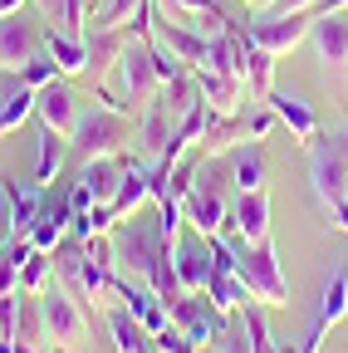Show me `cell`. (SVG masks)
<instances>
[{
    "label": "cell",
    "instance_id": "obj_50",
    "mask_svg": "<svg viewBox=\"0 0 348 353\" xmlns=\"http://www.w3.org/2000/svg\"><path fill=\"white\" fill-rule=\"evenodd\" d=\"M0 353H15V339L10 334H0Z\"/></svg>",
    "mask_w": 348,
    "mask_h": 353
},
{
    "label": "cell",
    "instance_id": "obj_31",
    "mask_svg": "<svg viewBox=\"0 0 348 353\" xmlns=\"http://www.w3.org/2000/svg\"><path fill=\"white\" fill-rule=\"evenodd\" d=\"M172 128H177V123H172L167 103H162V99H152V103H147V113H143V123H138V143L157 157V152L172 143Z\"/></svg>",
    "mask_w": 348,
    "mask_h": 353
},
{
    "label": "cell",
    "instance_id": "obj_38",
    "mask_svg": "<svg viewBox=\"0 0 348 353\" xmlns=\"http://www.w3.org/2000/svg\"><path fill=\"white\" fill-rule=\"evenodd\" d=\"M15 74H20V79H25V83H30V88H34V94H39V88H45V83H54V79H64V74H59V64H54V54H50V50H39V54H34V59H30V64H25V69H15Z\"/></svg>",
    "mask_w": 348,
    "mask_h": 353
},
{
    "label": "cell",
    "instance_id": "obj_45",
    "mask_svg": "<svg viewBox=\"0 0 348 353\" xmlns=\"http://www.w3.org/2000/svg\"><path fill=\"white\" fill-rule=\"evenodd\" d=\"M324 334H329V329H324V324H314L309 334H304V339H299V353H319V343H324Z\"/></svg>",
    "mask_w": 348,
    "mask_h": 353
},
{
    "label": "cell",
    "instance_id": "obj_52",
    "mask_svg": "<svg viewBox=\"0 0 348 353\" xmlns=\"http://www.w3.org/2000/svg\"><path fill=\"white\" fill-rule=\"evenodd\" d=\"M162 6H172V0H162Z\"/></svg>",
    "mask_w": 348,
    "mask_h": 353
},
{
    "label": "cell",
    "instance_id": "obj_49",
    "mask_svg": "<svg viewBox=\"0 0 348 353\" xmlns=\"http://www.w3.org/2000/svg\"><path fill=\"white\" fill-rule=\"evenodd\" d=\"M240 6H250V10H265V15H270V6H275V0H240Z\"/></svg>",
    "mask_w": 348,
    "mask_h": 353
},
{
    "label": "cell",
    "instance_id": "obj_1",
    "mask_svg": "<svg viewBox=\"0 0 348 353\" xmlns=\"http://www.w3.org/2000/svg\"><path fill=\"white\" fill-rule=\"evenodd\" d=\"M127 143H138V128H133V118H127L123 108H113V103H99L89 113H79L74 138H69V148L83 162H94V157H123Z\"/></svg>",
    "mask_w": 348,
    "mask_h": 353
},
{
    "label": "cell",
    "instance_id": "obj_12",
    "mask_svg": "<svg viewBox=\"0 0 348 353\" xmlns=\"http://www.w3.org/2000/svg\"><path fill=\"white\" fill-rule=\"evenodd\" d=\"M69 216H74V206H69V192H45V206H39V216H34V226H30V245L34 250H59V241L69 236Z\"/></svg>",
    "mask_w": 348,
    "mask_h": 353
},
{
    "label": "cell",
    "instance_id": "obj_5",
    "mask_svg": "<svg viewBox=\"0 0 348 353\" xmlns=\"http://www.w3.org/2000/svg\"><path fill=\"white\" fill-rule=\"evenodd\" d=\"M167 314H172V329L177 334H187L196 348H206V343H221V334H226V324H231V314H221L201 290L196 294H177L167 304Z\"/></svg>",
    "mask_w": 348,
    "mask_h": 353
},
{
    "label": "cell",
    "instance_id": "obj_36",
    "mask_svg": "<svg viewBox=\"0 0 348 353\" xmlns=\"http://www.w3.org/2000/svg\"><path fill=\"white\" fill-rule=\"evenodd\" d=\"M39 15H45L54 30L83 34V0H39Z\"/></svg>",
    "mask_w": 348,
    "mask_h": 353
},
{
    "label": "cell",
    "instance_id": "obj_25",
    "mask_svg": "<svg viewBox=\"0 0 348 353\" xmlns=\"http://www.w3.org/2000/svg\"><path fill=\"white\" fill-rule=\"evenodd\" d=\"M226 172H231V187L236 192H260V187H265V152H260V143L231 148Z\"/></svg>",
    "mask_w": 348,
    "mask_h": 353
},
{
    "label": "cell",
    "instance_id": "obj_16",
    "mask_svg": "<svg viewBox=\"0 0 348 353\" xmlns=\"http://www.w3.org/2000/svg\"><path fill=\"white\" fill-rule=\"evenodd\" d=\"M309 44H314L319 64L343 69V64H348V15H343V10L314 15V25H309Z\"/></svg>",
    "mask_w": 348,
    "mask_h": 353
},
{
    "label": "cell",
    "instance_id": "obj_22",
    "mask_svg": "<svg viewBox=\"0 0 348 353\" xmlns=\"http://www.w3.org/2000/svg\"><path fill=\"white\" fill-rule=\"evenodd\" d=\"M143 201H152V172H147V162H127L123 187H118V196L108 201V211H113V221H127Z\"/></svg>",
    "mask_w": 348,
    "mask_h": 353
},
{
    "label": "cell",
    "instance_id": "obj_18",
    "mask_svg": "<svg viewBox=\"0 0 348 353\" xmlns=\"http://www.w3.org/2000/svg\"><path fill=\"white\" fill-rule=\"evenodd\" d=\"M30 113H34V88L15 69H0V138H10Z\"/></svg>",
    "mask_w": 348,
    "mask_h": 353
},
{
    "label": "cell",
    "instance_id": "obj_41",
    "mask_svg": "<svg viewBox=\"0 0 348 353\" xmlns=\"http://www.w3.org/2000/svg\"><path fill=\"white\" fill-rule=\"evenodd\" d=\"M221 353H250V334H245L240 309H236V324H226V334H221Z\"/></svg>",
    "mask_w": 348,
    "mask_h": 353
},
{
    "label": "cell",
    "instance_id": "obj_3",
    "mask_svg": "<svg viewBox=\"0 0 348 353\" xmlns=\"http://www.w3.org/2000/svg\"><path fill=\"white\" fill-rule=\"evenodd\" d=\"M39 319H45V343L50 353H69L89 339V314H83V304L59 285L50 280V290L39 294Z\"/></svg>",
    "mask_w": 348,
    "mask_h": 353
},
{
    "label": "cell",
    "instance_id": "obj_8",
    "mask_svg": "<svg viewBox=\"0 0 348 353\" xmlns=\"http://www.w3.org/2000/svg\"><path fill=\"white\" fill-rule=\"evenodd\" d=\"M309 25H314V10H299V15H265L255 30H250V39L260 44V50H270L275 59H285V54H294L304 39H309Z\"/></svg>",
    "mask_w": 348,
    "mask_h": 353
},
{
    "label": "cell",
    "instance_id": "obj_9",
    "mask_svg": "<svg viewBox=\"0 0 348 353\" xmlns=\"http://www.w3.org/2000/svg\"><path fill=\"white\" fill-rule=\"evenodd\" d=\"M309 187H314L319 206H338L348 196V162L329 148V138L309 148Z\"/></svg>",
    "mask_w": 348,
    "mask_h": 353
},
{
    "label": "cell",
    "instance_id": "obj_40",
    "mask_svg": "<svg viewBox=\"0 0 348 353\" xmlns=\"http://www.w3.org/2000/svg\"><path fill=\"white\" fill-rule=\"evenodd\" d=\"M147 343H152V348H157V353H196V343H192V339H187V334H177V329H172V324H167V329H162V334H152V339H147Z\"/></svg>",
    "mask_w": 348,
    "mask_h": 353
},
{
    "label": "cell",
    "instance_id": "obj_35",
    "mask_svg": "<svg viewBox=\"0 0 348 353\" xmlns=\"http://www.w3.org/2000/svg\"><path fill=\"white\" fill-rule=\"evenodd\" d=\"M50 280H54V255L50 250H30V260L20 265V294H45L50 290Z\"/></svg>",
    "mask_w": 348,
    "mask_h": 353
},
{
    "label": "cell",
    "instance_id": "obj_44",
    "mask_svg": "<svg viewBox=\"0 0 348 353\" xmlns=\"http://www.w3.org/2000/svg\"><path fill=\"white\" fill-rule=\"evenodd\" d=\"M0 231L15 236V221H10V187H6V182H0Z\"/></svg>",
    "mask_w": 348,
    "mask_h": 353
},
{
    "label": "cell",
    "instance_id": "obj_46",
    "mask_svg": "<svg viewBox=\"0 0 348 353\" xmlns=\"http://www.w3.org/2000/svg\"><path fill=\"white\" fill-rule=\"evenodd\" d=\"M329 148H334V152H338V157L348 162V128H338V132H329Z\"/></svg>",
    "mask_w": 348,
    "mask_h": 353
},
{
    "label": "cell",
    "instance_id": "obj_4",
    "mask_svg": "<svg viewBox=\"0 0 348 353\" xmlns=\"http://www.w3.org/2000/svg\"><path fill=\"white\" fill-rule=\"evenodd\" d=\"M240 280H245L255 304H270V309L289 304V280L275 260V241H255V245L240 250Z\"/></svg>",
    "mask_w": 348,
    "mask_h": 353
},
{
    "label": "cell",
    "instance_id": "obj_6",
    "mask_svg": "<svg viewBox=\"0 0 348 353\" xmlns=\"http://www.w3.org/2000/svg\"><path fill=\"white\" fill-rule=\"evenodd\" d=\"M118 88H123V108H138V103H152L157 88H162V74L152 64V44L147 39H127V50L118 59Z\"/></svg>",
    "mask_w": 348,
    "mask_h": 353
},
{
    "label": "cell",
    "instance_id": "obj_2",
    "mask_svg": "<svg viewBox=\"0 0 348 353\" xmlns=\"http://www.w3.org/2000/svg\"><path fill=\"white\" fill-rule=\"evenodd\" d=\"M108 236H113V260L133 280H147L152 265L172 250V241L162 236V226H157V221H138V211H133V221H118Z\"/></svg>",
    "mask_w": 348,
    "mask_h": 353
},
{
    "label": "cell",
    "instance_id": "obj_30",
    "mask_svg": "<svg viewBox=\"0 0 348 353\" xmlns=\"http://www.w3.org/2000/svg\"><path fill=\"white\" fill-rule=\"evenodd\" d=\"M348 319V260L334 270V280L324 285V294H319V314H314V324H324V329H334V324H343Z\"/></svg>",
    "mask_w": 348,
    "mask_h": 353
},
{
    "label": "cell",
    "instance_id": "obj_17",
    "mask_svg": "<svg viewBox=\"0 0 348 353\" xmlns=\"http://www.w3.org/2000/svg\"><path fill=\"white\" fill-rule=\"evenodd\" d=\"M265 103L275 108L280 128H289V132H294V143H299V148H314V143H319V113H314L309 103H304V99L270 88V99H265Z\"/></svg>",
    "mask_w": 348,
    "mask_h": 353
},
{
    "label": "cell",
    "instance_id": "obj_21",
    "mask_svg": "<svg viewBox=\"0 0 348 353\" xmlns=\"http://www.w3.org/2000/svg\"><path fill=\"white\" fill-rule=\"evenodd\" d=\"M240 143H250V118H245V113H211V118H206L201 152L221 157V152H231V148H240Z\"/></svg>",
    "mask_w": 348,
    "mask_h": 353
},
{
    "label": "cell",
    "instance_id": "obj_15",
    "mask_svg": "<svg viewBox=\"0 0 348 353\" xmlns=\"http://www.w3.org/2000/svg\"><path fill=\"white\" fill-rule=\"evenodd\" d=\"M172 270H177V280H182V290L187 294H196V290H206V280H211V250H206V236H177L172 241Z\"/></svg>",
    "mask_w": 348,
    "mask_h": 353
},
{
    "label": "cell",
    "instance_id": "obj_27",
    "mask_svg": "<svg viewBox=\"0 0 348 353\" xmlns=\"http://www.w3.org/2000/svg\"><path fill=\"white\" fill-rule=\"evenodd\" d=\"M64 157H69V138L39 123V132H34V182L50 187L59 176V167H64Z\"/></svg>",
    "mask_w": 348,
    "mask_h": 353
},
{
    "label": "cell",
    "instance_id": "obj_20",
    "mask_svg": "<svg viewBox=\"0 0 348 353\" xmlns=\"http://www.w3.org/2000/svg\"><path fill=\"white\" fill-rule=\"evenodd\" d=\"M196 74V83H201V99H206V108L211 113H240V99H245V79H236V74H216V69H192Z\"/></svg>",
    "mask_w": 348,
    "mask_h": 353
},
{
    "label": "cell",
    "instance_id": "obj_19",
    "mask_svg": "<svg viewBox=\"0 0 348 353\" xmlns=\"http://www.w3.org/2000/svg\"><path fill=\"white\" fill-rule=\"evenodd\" d=\"M157 44L187 69L206 64V34L196 25H172V20H157Z\"/></svg>",
    "mask_w": 348,
    "mask_h": 353
},
{
    "label": "cell",
    "instance_id": "obj_7",
    "mask_svg": "<svg viewBox=\"0 0 348 353\" xmlns=\"http://www.w3.org/2000/svg\"><path fill=\"white\" fill-rule=\"evenodd\" d=\"M39 50H45V30H39L25 10L0 20V69H25Z\"/></svg>",
    "mask_w": 348,
    "mask_h": 353
},
{
    "label": "cell",
    "instance_id": "obj_13",
    "mask_svg": "<svg viewBox=\"0 0 348 353\" xmlns=\"http://www.w3.org/2000/svg\"><path fill=\"white\" fill-rule=\"evenodd\" d=\"M231 231L240 236V245H255V241H270V192H240L231 201Z\"/></svg>",
    "mask_w": 348,
    "mask_h": 353
},
{
    "label": "cell",
    "instance_id": "obj_28",
    "mask_svg": "<svg viewBox=\"0 0 348 353\" xmlns=\"http://www.w3.org/2000/svg\"><path fill=\"white\" fill-rule=\"evenodd\" d=\"M221 314H236V309H245L250 304V290H245V280H240V270H211V280H206V290H201Z\"/></svg>",
    "mask_w": 348,
    "mask_h": 353
},
{
    "label": "cell",
    "instance_id": "obj_34",
    "mask_svg": "<svg viewBox=\"0 0 348 353\" xmlns=\"http://www.w3.org/2000/svg\"><path fill=\"white\" fill-rule=\"evenodd\" d=\"M108 339H113V348H118V353H143V348H147V329H143L133 314H127L123 304L108 314Z\"/></svg>",
    "mask_w": 348,
    "mask_h": 353
},
{
    "label": "cell",
    "instance_id": "obj_14",
    "mask_svg": "<svg viewBox=\"0 0 348 353\" xmlns=\"http://www.w3.org/2000/svg\"><path fill=\"white\" fill-rule=\"evenodd\" d=\"M34 118L45 123V128H54V132H64V138H74V123H79V103H74V88H69L64 79L45 83V88L34 94Z\"/></svg>",
    "mask_w": 348,
    "mask_h": 353
},
{
    "label": "cell",
    "instance_id": "obj_43",
    "mask_svg": "<svg viewBox=\"0 0 348 353\" xmlns=\"http://www.w3.org/2000/svg\"><path fill=\"white\" fill-rule=\"evenodd\" d=\"M319 0H275L270 6V15H299V10H314Z\"/></svg>",
    "mask_w": 348,
    "mask_h": 353
},
{
    "label": "cell",
    "instance_id": "obj_29",
    "mask_svg": "<svg viewBox=\"0 0 348 353\" xmlns=\"http://www.w3.org/2000/svg\"><path fill=\"white\" fill-rule=\"evenodd\" d=\"M143 10H147V0H94L83 30H127L133 15H143Z\"/></svg>",
    "mask_w": 348,
    "mask_h": 353
},
{
    "label": "cell",
    "instance_id": "obj_48",
    "mask_svg": "<svg viewBox=\"0 0 348 353\" xmlns=\"http://www.w3.org/2000/svg\"><path fill=\"white\" fill-rule=\"evenodd\" d=\"M15 10H25V0H0V20L15 15Z\"/></svg>",
    "mask_w": 348,
    "mask_h": 353
},
{
    "label": "cell",
    "instance_id": "obj_10",
    "mask_svg": "<svg viewBox=\"0 0 348 353\" xmlns=\"http://www.w3.org/2000/svg\"><path fill=\"white\" fill-rule=\"evenodd\" d=\"M113 294L123 299V309H127V314H133V319L147 329V339H152V334H162V329L172 324V314H167V299H162L152 285H138V280L118 275V280H113Z\"/></svg>",
    "mask_w": 348,
    "mask_h": 353
},
{
    "label": "cell",
    "instance_id": "obj_39",
    "mask_svg": "<svg viewBox=\"0 0 348 353\" xmlns=\"http://www.w3.org/2000/svg\"><path fill=\"white\" fill-rule=\"evenodd\" d=\"M20 309H25L20 290H0V334L15 339V329H20Z\"/></svg>",
    "mask_w": 348,
    "mask_h": 353
},
{
    "label": "cell",
    "instance_id": "obj_37",
    "mask_svg": "<svg viewBox=\"0 0 348 353\" xmlns=\"http://www.w3.org/2000/svg\"><path fill=\"white\" fill-rule=\"evenodd\" d=\"M240 319H245V334H250V353H280L275 348V334H270V319L255 309V299L240 309Z\"/></svg>",
    "mask_w": 348,
    "mask_h": 353
},
{
    "label": "cell",
    "instance_id": "obj_24",
    "mask_svg": "<svg viewBox=\"0 0 348 353\" xmlns=\"http://www.w3.org/2000/svg\"><path fill=\"white\" fill-rule=\"evenodd\" d=\"M6 187H10V221H15V236H30L34 226V216L39 206H45V182H25V176H6Z\"/></svg>",
    "mask_w": 348,
    "mask_h": 353
},
{
    "label": "cell",
    "instance_id": "obj_32",
    "mask_svg": "<svg viewBox=\"0 0 348 353\" xmlns=\"http://www.w3.org/2000/svg\"><path fill=\"white\" fill-rule=\"evenodd\" d=\"M157 99L167 103V113H172V123H177V118H187L196 103H201V83H196V74L187 69L182 79H172V83H162L157 88Z\"/></svg>",
    "mask_w": 348,
    "mask_h": 353
},
{
    "label": "cell",
    "instance_id": "obj_11",
    "mask_svg": "<svg viewBox=\"0 0 348 353\" xmlns=\"http://www.w3.org/2000/svg\"><path fill=\"white\" fill-rule=\"evenodd\" d=\"M127 39H133L127 30H83V50H89V69H83V79H89L94 88H103V79L118 69Z\"/></svg>",
    "mask_w": 348,
    "mask_h": 353
},
{
    "label": "cell",
    "instance_id": "obj_33",
    "mask_svg": "<svg viewBox=\"0 0 348 353\" xmlns=\"http://www.w3.org/2000/svg\"><path fill=\"white\" fill-rule=\"evenodd\" d=\"M245 88L265 103L270 99V88H275V54L270 50H260V44L250 39V50H245Z\"/></svg>",
    "mask_w": 348,
    "mask_h": 353
},
{
    "label": "cell",
    "instance_id": "obj_47",
    "mask_svg": "<svg viewBox=\"0 0 348 353\" xmlns=\"http://www.w3.org/2000/svg\"><path fill=\"white\" fill-rule=\"evenodd\" d=\"M329 216H334V226H338V231L348 236V196H343L338 206H329Z\"/></svg>",
    "mask_w": 348,
    "mask_h": 353
},
{
    "label": "cell",
    "instance_id": "obj_42",
    "mask_svg": "<svg viewBox=\"0 0 348 353\" xmlns=\"http://www.w3.org/2000/svg\"><path fill=\"white\" fill-rule=\"evenodd\" d=\"M167 10H177V15H192V20H196V15H211L216 6H211V0H172Z\"/></svg>",
    "mask_w": 348,
    "mask_h": 353
},
{
    "label": "cell",
    "instance_id": "obj_51",
    "mask_svg": "<svg viewBox=\"0 0 348 353\" xmlns=\"http://www.w3.org/2000/svg\"><path fill=\"white\" fill-rule=\"evenodd\" d=\"M143 353H157V348H152V343H147V348H143Z\"/></svg>",
    "mask_w": 348,
    "mask_h": 353
},
{
    "label": "cell",
    "instance_id": "obj_23",
    "mask_svg": "<svg viewBox=\"0 0 348 353\" xmlns=\"http://www.w3.org/2000/svg\"><path fill=\"white\" fill-rule=\"evenodd\" d=\"M123 172H127V162H118V157H94V162H83L79 182L89 187L94 206H108V201L118 196V187H123Z\"/></svg>",
    "mask_w": 348,
    "mask_h": 353
},
{
    "label": "cell",
    "instance_id": "obj_26",
    "mask_svg": "<svg viewBox=\"0 0 348 353\" xmlns=\"http://www.w3.org/2000/svg\"><path fill=\"white\" fill-rule=\"evenodd\" d=\"M45 50L54 54L59 74L64 79H83V69H89V50H83V34H69V30H45Z\"/></svg>",
    "mask_w": 348,
    "mask_h": 353
}]
</instances>
